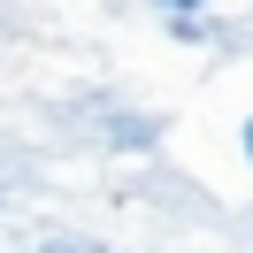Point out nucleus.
Segmentation results:
<instances>
[{
    "label": "nucleus",
    "mask_w": 253,
    "mask_h": 253,
    "mask_svg": "<svg viewBox=\"0 0 253 253\" xmlns=\"http://www.w3.org/2000/svg\"><path fill=\"white\" fill-rule=\"evenodd\" d=\"M169 8H200V0H169Z\"/></svg>",
    "instance_id": "nucleus-1"
},
{
    "label": "nucleus",
    "mask_w": 253,
    "mask_h": 253,
    "mask_svg": "<svg viewBox=\"0 0 253 253\" xmlns=\"http://www.w3.org/2000/svg\"><path fill=\"white\" fill-rule=\"evenodd\" d=\"M246 154H253V123H246Z\"/></svg>",
    "instance_id": "nucleus-2"
},
{
    "label": "nucleus",
    "mask_w": 253,
    "mask_h": 253,
    "mask_svg": "<svg viewBox=\"0 0 253 253\" xmlns=\"http://www.w3.org/2000/svg\"><path fill=\"white\" fill-rule=\"evenodd\" d=\"M46 253H77V246H46Z\"/></svg>",
    "instance_id": "nucleus-3"
}]
</instances>
